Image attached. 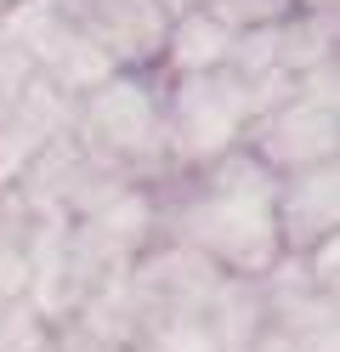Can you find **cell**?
Instances as JSON below:
<instances>
[{"label": "cell", "mask_w": 340, "mask_h": 352, "mask_svg": "<svg viewBox=\"0 0 340 352\" xmlns=\"http://www.w3.org/2000/svg\"><path fill=\"white\" fill-rule=\"evenodd\" d=\"M170 182V176H165ZM278 170H267L249 148H233L210 165L176 170L170 182V233L233 278H267L284 261L278 245Z\"/></svg>", "instance_id": "1"}, {"label": "cell", "mask_w": 340, "mask_h": 352, "mask_svg": "<svg viewBox=\"0 0 340 352\" xmlns=\"http://www.w3.org/2000/svg\"><path fill=\"white\" fill-rule=\"evenodd\" d=\"M80 148L108 170H120L136 188H159L170 176L165 153V80H148V69H120L102 85L74 97V125Z\"/></svg>", "instance_id": "2"}, {"label": "cell", "mask_w": 340, "mask_h": 352, "mask_svg": "<svg viewBox=\"0 0 340 352\" xmlns=\"http://www.w3.org/2000/svg\"><path fill=\"white\" fill-rule=\"evenodd\" d=\"M249 120V91L233 69H210V74H176L165 80V153L170 170H193L210 165L221 153H233L244 142Z\"/></svg>", "instance_id": "3"}, {"label": "cell", "mask_w": 340, "mask_h": 352, "mask_svg": "<svg viewBox=\"0 0 340 352\" xmlns=\"http://www.w3.org/2000/svg\"><path fill=\"white\" fill-rule=\"evenodd\" d=\"M0 46L17 52L34 74H45L68 97H85L91 85H102L108 74H120L113 63L91 46V40L57 12V0H12L6 23H0Z\"/></svg>", "instance_id": "4"}, {"label": "cell", "mask_w": 340, "mask_h": 352, "mask_svg": "<svg viewBox=\"0 0 340 352\" xmlns=\"http://www.w3.org/2000/svg\"><path fill=\"white\" fill-rule=\"evenodd\" d=\"M68 125H74V97L0 46V193H12L17 176L40 160V148Z\"/></svg>", "instance_id": "5"}, {"label": "cell", "mask_w": 340, "mask_h": 352, "mask_svg": "<svg viewBox=\"0 0 340 352\" xmlns=\"http://www.w3.org/2000/svg\"><path fill=\"white\" fill-rule=\"evenodd\" d=\"M238 148H249L267 170H301L335 160V74H317L284 102L261 108Z\"/></svg>", "instance_id": "6"}, {"label": "cell", "mask_w": 340, "mask_h": 352, "mask_svg": "<svg viewBox=\"0 0 340 352\" xmlns=\"http://www.w3.org/2000/svg\"><path fill=\"white\" fill-rule=\"evenodd\" d=\"M57 12L113 69H153L170 34L165 0H57Z\"/></svg>", "instance_id": "7"}, {"label": "cell", "mask_w": 340, "mask_h": 352, "mask_svg": "<svg viewBox=\"0 0 340 352\" xmlns=\"http://www.w3.org/2000/svg\"><path fill=\"white\" fill-rule=\"evenodd\" d=\"M278 245L284 256H306L324 239H335L340 222V182H335V160H317L301 170H278Z\"/></svg>", "instance_id": "8"}, {"label": "cell", "mask_w": 340, "mask_h": 352, "mask_svg": "<svg viewBox=\"0 0 340 352\" xmlns=\"http://www.w3.org/2000/svg\"><path fill=\"white\" fill-rule=\"evenodd\" d=\"M233 34L210 6H188V12H170V34H165V52H159V69H165V80L176 74H210L227 63V52H233Z\"/></svg>", "instance_id": "9"}, {"label": "cell", "mask_w": 340, "mask_h": 352, "mask_svg": "<svg viewBox=\"0 0 340 352\" xmlns=\"http://www.w3.org/2000/svg\"><path fill=\"white\" fill-rule=\"evenodd\" d=\"M148 318L153 324H142L136 352H227L204 313H148Z\"/></svg>", "instance_id": "10"}, {"label": "cell", "mask_w": 340, "mask_h": 352, "mask_svg": "<svg viewBox=\"0 0 340 352\" xmlns=\"http://www.w3.org/2000/svg\"><path fill=\"white\" fill-rule=\"evenodd\" d=\"M0 352H45V313L29 296L0 301Z\"/></svg>", "instance_id": "11"}, {"label": "cell", "mask_w": 340, "mask_h": 352, "mask_svg": "<svg viewBox=\"0 0 340 352\" xmlns=\"http://www.w3.org/2000/svg\"><path fill=\"white\" fill-rule=\"evenodd\" d=\"M295 12H335V0H295Z\"/></svg>", "instance_id": "12"}, {"label": "cell", "mask_w": 340, "mask_h": 352, "mask_svg": "<svg viewBox=\"0 0 340 352\" xmlns=\"http://www.w3.org/2000/svg\"><path fill=\"white\" fill-rule=\"evenodd\" d=\"M188 6H210V0H165V12H188Z\"/></svg>", "instance_id": "13"}, {"label": "cell", "mask_w": 340, "mask_h": 352, "mask_svg": "<svg viewBox=\"0 0 340 352\" xmlns=\"http://www.w3.org/2000/svg\"><path fill=\"white\" fill-rule=\"evenodd\" d=\"M6 6H12V0H0V23H6Z\"/></svg>", "instance_id": "14"}]
</instances>
